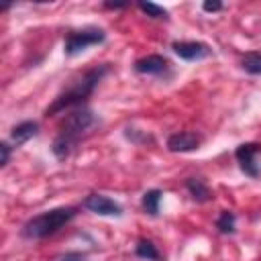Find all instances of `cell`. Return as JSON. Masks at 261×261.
Segmentation results:
<instances>
[{
	"label": "cell",
	"instance_id": "7c38bea8",
	"mask_svg": "<svg viewBox=\"0 0 261 261\" xmlns=\"http://www.w3.org/2000/svg\"><path fill=\"white\" fill-rule=\"evenodd\" d=\"M161 198H163V192H161V190H157V188L147 190V192L143 194V198H141V206H143L145 214L157 216V214H159V202H161Z\"/></svg>",
	"mask_w": 261,
	"mask_h": 261
},
{
	"label": "cell",
	"instance_id": "d6986e66",
	"mask_svg": "<svg viewBox=\"0 0 261 261\" xmlns=\"http://www.w3.org/2000/svg\"><path fill=\"white\" fill-rule=\"evenodd\" d=\"M59 261H88V255L86 253H80V251H69Z\"/></svg>",
	"mask_w": 261,
	"mask_h": 261
},
{
	"label": "cell",
	"instance_id": "4fadbf2b",
	"mask_svg": "<svg viewBox=\"0 0 261 261\" xmlns=\"http://www.w3.org/2000/svg\"><path fill=\"white\" fill-rule=\"evenodd\" d=\"M135 255L141 257V259H147V261H159L161 259V253L159 249L153 245V241L149 239H141L135 247Z\"/></svg>",
	"mask_w": 261,
	"mask_h": 261
},
{
	"label": "cell",
	"instance_id": "5b68a950",
	"mask_svg": "<svg viewBox=\"0 0 261 261\" xmlns=\"http://www.w3.org/2000/svg\"><path fill=\"white\" fill-rule=\"evenodd\" d=\"M259 153H261V145L259 143H243V145L237 147L234 157H237V161H239V165H241L245 175H249V177H259L261 175V167L257 163Z\"/></svg>",
	"mask_w": 261,
	"mask_h": 261
},
{
	"label": "cell",
	"instance_id": "8992f818",
	"mask_svg": "<svg viewBox=\"0 0 261 261\" xmlns=\"http://www.w3.org/2000/svg\"><path fill=\"white\" fill-rule=\"evenodd\" d=\"M84 208L98 214V216H110V218H120L122 216V206L118 202H114L112 198L104 196V194H90L84 198Z\"/></svg>",
	"mask_w": 261,
	"mask_h": 261
},
{
	"label": "cell",
	"instance_id": "e0dca14e",
	"mask_svg": "<svg viewBox=\"0 0 261 261\" xmlns=\"http://www.w3.org/2000/svg\"><path fill=\"white\" fill-rule=\"evenodd\" d=\"M10 151H12L10 143H8V141H2V143H0V153H2L0 165H2V167H6V165H8V161H10Z\"/></svg>",
	"mask_w": 261,
	"mask_h": 261
},
{
	"label": "cell",
	"instance_id": "ba28073f",
	"mask_svg": "<svg viewBox=\"0 0 261 261\" xmlns=\"http://www.w3.org/2000/svg\"><path fill=\"white\" fill-rule=\"evenodd\" d=\"M133 69L141 75H157V77H165L171 71V63L167 57L163 55H145L139 57L133 65Z\"/></svg>",
	"mask_w": 261,
	"mask_h": 261
},
{
	"label": "cell",
	"instance_id": "9c48e42d",
	"mask_svg": "<svg viewBox=\"0 0 261 261\" xmlns=\"http://www.w3.org/2000/svg\"><path fill=\"white\" fill-rule=\"evenodd\" d=\"M200 145H202V137L194 130H179L169 135L167 139V149L171 153H190L196 151Z\"/></svg>",
	"mask_w": 261,
	"mask_h": 261
},
{
	"label": "cell",
	"instance_id": "9a60e30c",
	"mask_svg": "<svg viewBox=\"0 0 261 261\" xmlns=\"http://www.w3.org/2000/svg\"><path fill=\"white\" fill-rule=\"evenodd\" d=\"M241 67L251 75H261V51H249L241 59Z\"/></svg>",
	"mask_w": 261,
	"mask_h": 261
},
{
	"label": "cell",
	"instance_id": "2e32d148",
	"mask_svg": "<svg viewBox=\"0 0 261 261\" xmlns=\"http://www.w3.org/2000/svg\"><path fill=\"white\" fill-rule=\"evenodd\" d=\"M139 8H141L147 16H151V18H157V20H167V18H169V12H167L163 6L155 4V2H139Z\"/></svg>",
	"mask_w": 261,
	"mask_h": 261
},
{
	"label": "cell",
	"instance_id": "30bf717a",
	"mask_svg": "<svg viewBox=\"0 0 261 261\" xmlns=\"http://www.w3.org/2000/svg\"><path fill=\"white\" fill-rule=\"evenodd\" d=\"M37 135H39V122H37V120H22V122H18V124L12 126V130H10V141H12L16 147H20L22 143H27L29 139H33V137H37Z\"/></svg>",
	"mask_w": 261,
	"mask_h": 261
},
{
	"label": "cell",
	"instance_id": "ffe728a7",
	"mask_svg": "<svg viewBox=\"0 0 261 261\" xmlns=\"http://www.w3.org/2000/svg\"><path fill=\"white\" fill-rule=\"evenodd\" d=\"M126 6H130V4L128 2H104V8H108V10H120Z\"/></svg>",
	"mask_w": 261,
	"mask_h": 261
},
{
	"label": "cell",
	"instance_id": "52a82bcc",
	"mask_svg": "<svg viewBox=\"0 0 261 261\" xmlns=\"http://www.w3.org/2000/svg\"><path fill=\"white\" fill-rule=\"evenodd\" d=\"M173 53L184 61H202L212 55V49L204 41H173Z\"/></svg>",
	"mask_w": 261,
	"mask_h": 261
},
{
	"label": "cell",
	"instance_id": "8fae6325",
	"mask_svg": "<svg viewBox=\"0 0 261 261\" xmlns=\"http://www.w3.org/2000/svg\"><path fill=\"white\" fill-rule=\"evenodd\" d=\"M186 190L190 192L192 200H194V202H200V204L210 202V200L214 198L212 192H210V188H208V184H206L202 177H188V179H186Z\"/></svg>",
	"mask_w": 261,
	"mask_h": 261
},
{
	"label": "cell",
	"instance_id": "ac0fdd59",
	"mask_svg": "<svg viewBox=\"0 0 261 261\" xmlns=\"http://www.w3.org/2000/svg\"><path fill=\"white\" fill-rule=\"evenodd\" d=\"M224 6H222V2L220 0H206V2H202V10L204 12H220Z\"/></svg>",
	"mask_w": 261,
	"mask_h": 261
},
{
	"label": "cell",
	"instance_id": "7a4b0ae2",
	"mask_svg": "<svg viewBox=\"0 0 261 261\" xmlns=\"http://www.w3.org/2000/svg\"><path fill=\"white\" fill-rule=\"evenodd\" d=\"M96 122L94 118V112L86 106H80V108H73L61 122L59 126V133L55 135L53 143H51V153L63 161L71 155V151L77 147L80 139L86 135V130Z\"/></svg>",
	"mask_w": 261,
	"mask_h": 261
},
{
	"label": "cell",
	"instance_id": "277c9868",
	"mask_svg": "<svg viewBox=\"0 0 261 261\" xmlns=\"http://www.w3.org/2000/svg\"><path fill=\"white\" fill-rule=\"evenodd\" d=\"M106 41V33L98 27H86V29H80V31H69L65 35V41H63V51L67 57H75L80 55L84 49L92 47V45H100Z\"/></svg>",
	"mask_w": 261,
	"mask_h": 261
},
{
	"label": "cell",
	"instance_id": "5bb4252c",
	"mask_svg": "<svg viewBox=\"0 0 261 261\" xmlns=\"http://www.w3.org/2000/svg\"><path fill=\"white\" fill-rule=\"evenodd\" d=\"M216 228L222 234H234V230H237V214L232 210H222L220 216L216 218Z\"/></svg>",
	"mask_w": 261,
	"mask_h": 261
},
{
	"label": "cell",
	"instance_id": "3957f363",
	"mask_svg": "<svg viewBox=\"0 0 261 261\" xmlns=\"http://www.w3.org/2000/svg\"><path fill=\"white\" fill-rule=\"evenodd\" d=\"M75 214H77V208L75 206H59V208L41 212V214L29 218L22 224L20 234L24 239H31V241L47 239V237L55 234L59 228H63L67 222H71L75 218Z\"/></svg>",
	"mask_w": 261,
	"mask_h": 261
},
{
	"label": "cell",
	"instance_id": "6da1fadb",
	"mask_svg": "<svg viewBox=\"0 0 261 261\" xmlns=\"http://www.w3.org/2000/svg\"><path fill=\"white\" fill-rule=\"evenodd\" d=\"M110 73V65L102 63V65H94L88 71H84L77 80H73L67 90H63L51 106H47L45 116H55L57 112H63L65 108H80L84 106V102L92 96V92L96 90V86Z\"/></svg>",
	"mask_w": 261,
	"mask_h": 261
}]
</instances>
